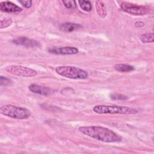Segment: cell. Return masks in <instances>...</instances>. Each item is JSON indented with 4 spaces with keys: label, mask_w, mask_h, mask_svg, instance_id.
I'll return each mask as SVG.
<instances>
[{
    "label": "cell",
    "mask_w": 154,
    "mask_h": 154,
    "mask_svg": "<svg viewBox=\"0 0 154 154\" xmlns=\"http://www.w3.org/2000/svg\"><path fill=\"white\" fill-rule=\"evenodd\" d=\"M79 131L92 138L106 143H117L122 141V137L112 130L99 126H81Z\"/></svg>",
    "instance_id": "1"
},
{
    "label": "cell",
    "mask_w": 154,
    "mask_h": 154,
    "mask_svg": "<svg viewBox=\"0 0 154 154\" xmlns=\"http://www.w3.org/2000/svg\"><path fill=\"white\" fill-rule=\"evenodd\" d=\"M28 88L32 93L44 96L50 95L55 92V90L53 89L38 85L37 84H31L28 87Z\"/></svg>",
    "instance_id": "9"
},
{
    "label": "cell",
    "mask_w": 154,
    "mask_h": 154,
    "mask_svg": "<svg viewBox=\"0 0 154 154\" xmlns=\"http://www.w3.org/2000/svg\"><path fill=\"white\" fill-rule=\"evenodd\" d=\"M81 25L78 23H71V22H66L62 23L60 26V29L65 32H72L76 29H78L80 28H81Z\"/></svg>",
    "instance_id": "11"
},
{
    "label": "cell",
    "mask_w": 154,
    "mask_h": 154,
    "mask_svg": "<svg viewBox=\"0 0 154 154\" xmlns=\"http://www.w3.org/2000/svg\"><path fill=\"white\" fill-rule=\"evenodd\" d=\"M0 112L5 116L17 119H26L31 115L30 112L26 108L12 105L2 106L0 108Z\"/></svg>",
    "instance_id": "4"
},
{
    "label": "cell",
    "mask_w": 154,
    "mask_h": 154,
    "mask_svg": "<svg viewBox=\"0 0 154 154\" xmlns=\"http://www.w3.org/2000/svg\"><path fill=\"white\" fill-rule=\"evenodd\" d=\"M135 26L137 28H141L144 26V23L143 22H141V21H138L135 23Z\"/></svg>",
    "instance_id": "21"
},
{
    "label": "cell",
    "mask_w": 154,
    "mask_h": 154,
    "mask_svg": "<svg viewBox=\"0 0 154 154\" xmlns=\"http://www.w3.org/2000/svg\"><path fill=\"white\" fill-rule=\"evenodd\" d=\"M63 3L64 4V6L67 8H73L76 7V2L72 0H67V1H63Z\"/></svg>",
    "instance_id": "19"
},
{
    "label": "cell",
    "mask_w": 154,
    "mask_h": 154,
    "mask_svg": "<svg viewBox=\"0 0 154 154\" xmlns=\"http://www.w3.org/2000/svg\"><path fill=\"white\" fill-rule=\"evenodd\" d=\"M140 40L143 43H153L154 41V36L153 32H148L143 34L140 36Z\"/></svg>",
    "instance_id": "14"
},
{
    "label": "cell",
    "mask_w": 154,
    "mask_h": 154,
    "mask_svg": "<svg viewBox=\"0 0 154 154\" xmlns=\"http://www.w3.org/2000/svg\"><path fill=\"white\" fill-rule=\"evenodd\" d=\"M79 5L80 7L82 8L85 11H90L92 8L91 4L90 1H84V0H81L79 1Z\"/></svg>",
    "instance_id": "15"
},
{
    "label": "cell",
    "mask_w": 154,
    "mask_h": 154,
    "mask_svg": "<svg viewBox=\"0 0 154 154\" xmlns=\"http://www.w3.org/2000/svg\"><path fill=\"white\" fill-rule=\"evenodd\" d=\"M5 70L11 75L22 77H32L37 74V72L34 69L18 65L7 66L5 68Z\"/></svg>",
    "instance_id": "5"
},
{
    "label": "cell",
    "mask_w": 154,
    "mask_h": 154,
    "mask_svg": "<svg viewBox=\"0 0 154 154\" xmlns=\"http://www.w3.org/2000/svg\"><path fill=\"white\" fill-rule=\"evenodd\" d=\"M55 71L58 75L63 77L73 79H85L88 76L86 71L74 66H58L55 68Z\"/></svg>",
    "instance_id": "3"
},
{
    "label": "cell",
    "mask_w": 154,
    "mask_h": 154,
    "mask_svg": "<svg viewBox=\"0 0 154 154\" xmlns=\"http://www.w3.org/2000/svg\"><path fill=\"white\" fill-rule=\"evenodd\" d=\"M12 42L16 45H22L28 48H34V47L39 46L40 45L39 42L26 37H24L16 38L14 39L12 41Z\"/></svg>",
    "instance_id": "8"
},
{
    "label": "cell",
    "mask_w": 154,
    "mask_h": 154,
    "mask_svg": "<svg viewBox=\"0 0 154 154\" xmlns=\"http://www.w3.org/2000/svg\"><path fill=\"white\" fill-rule=\"evenodd\" d=\"M110 97L113 100H126L128 97L124 94L120 93H112L110 95Z\"/></svg>",
    "instance_id": "17"
},
{
    "label": "cell",
    "mask_w": 154,
    "mask_h": 154,
    "mask_svg": "<svg viewBox=\"0 0 154 154\" xmlns=\"http://www.w3.org/2000/svg\"><path fill=\"white\" fill-rule=\"evenodd\" d=\"M48 51L51 54L58 55H72L76 54L78 52V50L76 48L70 46L51 48Z\"/></svg>",
    "instance_id": "7"
},
{
    "label": "cell",
    "mask_w": 154,
    "mask_h": 154,
    "mask_svg": "<svg viewBox=\"0 0 154 154\" xmlns=\"http://www.w3.org/2000/svg\"><path fill=\"white\" fill-rule=\"evenodd\" d=\"M19 2L26 8H30L32 5V1L31 0H22L19 1Z\"/></svg>",
    "instance_id": "20"
},
{
    "label": "cell",
    "mask_w": 154,
    "mask_h": 154,
    "mask_svg": "<svg viewBox=\"0 0 154 154\" xmlns=\"http://www.w3.org/2000/svg\"><path fill=\"white\" fill-rule=\"evenodd\" d=\"M114 68L115 69V70L120 72H129L133 71L135 69L132 66L125 64H115L114 66Z\"/></svg>",
    "instance_id": "13"
},
{
    "label": "cell",
    "mask_w": 154,
    "mask_h": 154,
    "mask_svg": "<svg viewBox=\"0 0 154 154\" xmlns=\"http://www.w3.org/2000/svg\"><path fill=\"white\" fill-rule=\"evenodd\" d=\"M11 82H12V81L9 78H8L5 76H1V77H0V85L1 86L9 85L11 84Z\"/></svg>",
    "instance_id": "18"
},
{
    "label": "cell",
    "mask_w": 154,
    "mask_h": 154,
    "mask_svg": "<svg viewBox=\"0 0 154 154\" xmlns=\"http://www.w3.org/2000/svg\"><path fill=\"white\" fill-rule=\"evenodd\" d=\"M12 23V19L10 17H5L0 21V28L2 29L10 26Z\"/></svg>",
    "instance_id": "16"
},
{
    "label": "cell",
    "mask_w": 154,
    "mask_h": 154,
    "mask_svg": "<svg viewBox=\"0 0 154 154\" xmlns=\"http://www.w3.org/2000/svg\"><path fill=\"white\" fill-rule=\"evenodd\" d=\"M96 8L99 16L101 18H104L107 14L106 8L105 4L100 1H97L96 2Z\"/></svg>",
    "instance_id": "12"
},
{
    "label": "cell",
    "mask_w": 154,
    "mask_h": 154,
    "mask_svg": "<svg viewBox=\"0 0 154 154\" xmlns=\"http://www.w3.org/2000/svg\"><path fill=\"white\" fill-rule=\"evenodd\" d=\"M0 10L3 12H19L22 10V9L16 5L15 4L10 1H4L0 3Z\"/></svg>",
    "instance_id": "10"
},
{
    "label": "cell",
    "mask_w": 154,
    "mask_h": 154,
    "mask_svg": "<svg viewBox=\"0 0 154 154\" xmlns=\"http://www.w3.org/2000/svg\"><path fill=\"white\" fill-rule=\"evenodd\" d=\"M94 112L98 114H135L138 111L136 109L128 106L118 105H96L93 108Z\"/></svg>",
    "instance_id": "2"
},
{
    "label": "cell",
    "mask_w": 154,
    "mask_h": 154,
    "mask_svg": "<svg viewBox=\"0 0 154 154\" xmlns=\"http://www.w3.org/2000/svg\"><path fill=\"white\" fill-rule=\"evenodd\" d=\"M120 8L125 12L135 16L145 15L149 11V9L145 6L134 4L128 2H122Z\"/></svg>",
    "instance_id": "6"
}]
</instances>
